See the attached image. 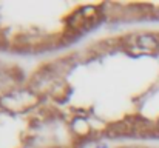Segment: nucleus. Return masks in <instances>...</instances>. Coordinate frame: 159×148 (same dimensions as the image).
<instances>
[{
  "instance_id": "1",
  "label": "nucleus",
  "mask_w": 159,
  "mask_h": 148,
  "mask_svg": "<svg viewBox=\"0 0 159 148\" xmlns=\"http://www.w3.org/2000/svg\"><path fill=\"white\" fill-rule=\"evenodd\" d=\"M105 134L111 139H120V137H127V136H134V127L130 120L124 119L120 122H114L111 125H108L105 130Z\"/></svg>"
},
{
  "instance_id": "2",
  "label": "nucleus",
  "mask_w": 159,
  "mask_h": 148,
  "mask_svg": "<svg viewBox=\"0 0 159 148\" xmlns=\"http://www.w3.org/2000/svg\"><path fill=\"white\" fill-rule=\"evenodd\" d=\"M136 47L139 49L153 51L159 47L158 37L155 34H139V36H136Z\"/></svg>"
},
{
  "instance_id": "3",
  "label": "nucleus",
  "mask_w": 159,
  "mask_h": 148,
  "mask_svg": "<svg viewBox=\"0 0 159 148\" xmlns=\"http://www.w3.org/2000/svg\"><path fill=\"white\" fill-rule=\"evenodd\" d=\"M96 148H107V145H99V147H96Z\"/></svg>"
}]
</instances>
